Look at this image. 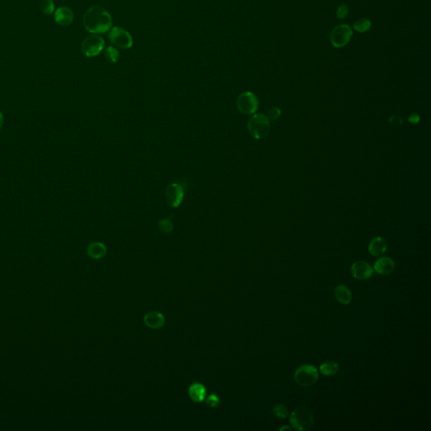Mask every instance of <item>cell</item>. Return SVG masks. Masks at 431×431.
<instances>
[{
	"label": "cell",
	"instance_id": "3957f363",
	"mask_svg": "<svg viewBox=\"0 0 431 431\" xmlns=\"http://www.w3.org/2000/svg\"><path fill=\"white\" fill-rule=\"evenodd\" d=\"M290 424L297 431H308L314 426V414L307 408L298 407L291 414Z\"/></svg>",
	"mask_w": 431,
	"mask_h": 431
},
{
	"label": "cell",
	"instance_id": "5bb4252c",
	"mask_svg": "<svg viewBox=\"0 0 431 431\" xmlns=\"http://www.w3.org/2000/svg\"><path fill=\"white\" fill-rule=\"evenodd\" d=\"M144 322L149 328L153 329V330H159L164 326L165 319L164 315L161 313L152 311V312H149L145 315Z\"/></svg>",
	"mask_w": 431,
	"mask_h": 431
},
{
	"label": "cell",
	"instance_id": "ffe728a7",
	"mask_svg": "<svg viewBox=\"0 0 431 431\" xmlns=\"http://www.w3.org/2000/svg\"><path fill=\"white\" fill-rule=\"evenodd\" d=\"M105 57L106 60L111 64H116L119 60V52L113 47H108L105 49Z\"/></svg>",
	"mask_w": 431,
	"mask_h": 431
},
{
	"label": "cell",
	"instance_id": "ba28073f",
	"mask_svg": "<svg viewBox=\"0 0 431 431\" xmlns=\"http://www.w3.org/2000/svg\"><path fill=\"white\" fill-rule=\"evenodd\" d=\"M238 111L244 115L254 114L259 108V100L254 93H242L237 99Z\"/></svg>",
	"mask_w": 431,
	"mask_h": 431
},
{
	"label": "cell",
	"instance_id": "d4e9b609",
	"mask_svg": "<svg viewBox=\"0 0 431 431\" xmlns=\"http://www.w3.org/2000/svg\"><path fill=\"white\" fill-rule=\"evenodd\" d=\"M281 114H282V111L279 108L273 107L268 112L267 117L269 118V120H277L281 116Z\"/></svg>",
	"mask_w": 431,
	"mask_h": 431
},
{
	"label": "cell",
	"instance_id": "277c9868",
	"mask_svg": "<svg viewBox=\"0 0 431 431\" xmlns=\"http://www.w3.org/2000/svg\"><path fill=\"white\" fill-rule=\"evenodd\" d=\"M294 379L301 387H310L318 379V371L314 365H302L295 371Z\"/></svg>",
	"mask_w": 431,
	"mask_h": 431
},
{
	"label": "cell",
	"instance_id": "603a6c76",
	"mask_svg": "<svg viewBox=\"0 0 431 431\" xmlns=\"http://www.w3.org/2000/svg\"><path fill=\"white\" fill-rule=\"evenodd\" d=\"M173 223H172L170 217L161 219L159 222V229L160 231L165 233H170L173 230Z\"/></svg>",
	"mask_w": 431,
	"mask_h": 431
},
{
	"label": "cell",
	"instance_id": "6da1fadb",
	"mask_svg": "<svg viewBox=\"0 0 431 431\" xmlns=\"http://www.w3.org/2000/svg\"><path fill=\"white\" fill-rule=\"evenodd\" d=\"M83 22L88 32L93 34H102L111 29L112 18L103 7L92 6L86 10Z\"/></svg>",
	"mask_w": 431,
	"mask_h": 431
},
{
	"label": "cell",
	"instance_id": "4fadbf2b",
	"mask_svg": "<svg viewBox=\"0 0 431 431\" xmlns=\"http://www.w3.org/2000/svg\"><path fill=\"white\" fill-rule=\"evenodd\" d=\"M387 242L385 238L382 237H376L373 238L368 247L369 253L372 256H381L387 251Z\"/></svg>",
	"mask_w": 431,
	"mask_h": 431
},
{
	"label": "cell",
	"instance_id": "52a82bcc",
	"mask_svg": "<svg viewBox=\"0 0 431 431\" xmlns=\"http://www.w3.org/2000/svg\"><path fill=\"white\" fill-rule=\"evenodd\" d=\"M109 39L112 44L121 49H129L133 45V39L130 33L121 27H113L109 33Z\"/></svg>",
	"mask_w": 431,
	"mask_h": 431
},
{
	"label": "cell",
	"instance_id": "ac0fdd59",
	"mask_svg": "<svg viewBox=\"0 0 431 431\" xmlns=\"http://www.w3.org/2000/svg\"><path fill=\"white\" fill-rule=\"evenodd\" d=\"M319 370H320L321 373L324 376L331 377V376L336 374L337 372L339 371V365L333 361H327L321 365Z\"/></svg>",
	"mask_w": 431,
	"mask_h": 431
},
{
	"label": "cell",
	"instance_id": "d6986e66",
	"mask_svg": "<svg viewBox=\"0 0 431 431\" xmlns=\"http://www.w3.org/2000/svg\"><path fill=\"white\" fill-rule=\"evenodd\" d=\"M353 28L355 31L360 32V33H365V32H367L371 28V22L368 19L362 18L354 23Z\"/></svg>",
	"mask_w": 431,
	"mask_h": 431
},
{
	"label": "cell",
	"instance_id": "44dd1931",
	"mask_svg": "<svg viewBox=\"0 0 431 431\" xmlns=\"http://www.w3.org/2000/svg\"><path fill=\"white\" fill-rule=\"evenodd\" d=\"M273 414L278 418H285L288 417V409L282 403H278L273 407Z\"/></svg>",
	"mask_w": 431,
	"mask_h": 431
},
{
	"label": "cell",
	"instance_id": "484cf974",
	"mask_svg": "<svg viewBox=\"0 0 431 431\" xmlns=\"http://www.w3.org/2000/svg\"><path fill=\"white\" fill-rule=\"evenodd\" d=\"M206 403L211 408H216L220 403V399L216 394H212L206 398Z\"/></svg>",
	"mask_w": 431,
	"mask_h": 431
},
{
	"label": "cell",
	"instance_id": "9c48e42d",
	"mask_svg": "<svg viewBox=\"0 0 431 431\" xmlns=\"http://www.w3.org/2000/svg\"><path fill=\"white\" fill-rule=\"evenodd\" d=\"M184 197V186L183 184L174 183L169 184L165 190V198L169 206L179 207Z\"/></svg>",
	"mask_w": 431,
	"mask_h": 431
},
{
	"label": "cell",
	"instance_id": "7a4b0ae2",
	"mask_svg": "<svg viewBox=\"0 0 431 431\" xmlns=\"http://www.w3.org/2000/svg\"><path fill=\"white\" fill-rule=\"evenodd\" d=\"M248 131L255 139H264L269 133L270 123L269 118L263 114H255L248 121Z\"/></svg>",
	"mask_w": 431,
	"mask_h": 431
},
{
	"label": "cell",
	"instance_id": "cb8c5ba5",
	"mask_svg": "<svg viewBox=\"0 0 431 431\" xmlns=\"http://www.w3.org/2000/svg\"><path fill=\"white\" fill-rule=\"evenodd\" d=\"M349 14V7L346 3L340 4L337 9L336 16L339 19H345Z\"/></svg>",
	"mask_w": 431,
	"mask_h": 431
},
{
	"label": "cell",
	"instance_id": "2e32d148",
	"mask_svg": "<svg viewBox=\"0 0 431 431\" xmlns=\"http://www.w3.org/2000/svg\"><path fill=\"white\" fill-rule=\"evenodd\" d=\"M334 297L339 303L348 305L352 300V293L347 286L344 285H338L334 289Z\"/></svg>",
	"mask_w": 431,
	"mask_h": 431
},
{
	"label": "cell",
	"instance_id": "4316f807",
	"mask_svg": "<svg viewBox=\"0 0 431 431\" xmlns=\"http://www.w3.org/2000/svg\"><path fill=\"white\" fill-rule=\"evenodd\" d=\"M3 114L0 112V129L2 128V126H3Z\"/></svg>",
	"mask_w": 431,
	"mask_h": 431
},
{
	"label": "cell",
	"instance_id": "5b68a950",
	"mask_svg": "<svg viewBox=\"0 0 431 431\" xmlns=\"http://www.w3.org/2000/svg\"><path fill=\"white\" fill-rule=\"evenodd\" d=\"M353 35L351 27L347 24L335 26L330 34V41L334 48H342L349 43Z\"/></svg>",
	"mask_w": 431,
	"mask_h": 431
},
{
	"label": "cell",
	"instance_id": "9a60e30c",
	"mask_svg": "<svg viewBox=\"0 0 431 431\" xmlns=\"http://www.w3.org/2000/svg\"><path fill=\"white\" fill-rule=\"evenodd\" d=\"M206 389L202 384L199 382L193 383L189 387V396L190 399L196 403H201L206 398Z\"/></svg>",
	"mask_w": 431,
	"mask_h": 431
},
{
	"label": "cell",
	"instance_id": "e0dca14e",
	"mask_svg": "<svg viewBox=\"0 0 431 431\" xmlns=\"http://www.w3.org/2000/svg\"><path fill=\"white\" fill-rule=\"evenodd\" d=\"M107 252V249L105 244L99 243V242H95L92 244H89L87 249V253L89 254V257H91L95 260L102 259L105 256Z\"/></svg>",
	"mask_w": 431,
	"mask_h": 431
},
{
	"label": "cell",
	"instance_id": "7c38bea8",
	"mask_svg": "<svg viewBox=\"0 0 431 431\" xmlns=\"http://www.w3.org/2000/svg\"><path fill=\"white\" fill-rule=\"evenodd\" d=\"M394 268H395L394 261L388 257H382L375 262V271L380 275L387 276L393 272Z\"/></svg>",
	"mask_w": 431,
	"mask_h": 431
},
{
	"label": "cell",
	"instance_id": "30bf717a",
	"mask_svg": "<svg viewBox=\"0 0 431 431\" xmlns=\"http://www.w3.org/2000/svg\"><path fill=\"white\" fill-rule=\"evenodd\" d=\"M350 271L352 276H354L355 279L365 281L371 278L374 273V269H372L371 265L368 262L357 261L352 265Z\"/></svg>",
	"mask_w": 431,
	"mask_h": 431
},
{
	"label": "cell",
	"instance_id": "8fae6325",
	"mask_svg": "<svg viewBox=\"0 0 431 431\" xmlns=\"http://www.w3.org/2000/svg\"><path fill=\"white\" fill-rule=\"evenodd\" d=\"M55 21L61 26H68L74 19L73 11L68 7H59L54 13Z\"/></svg>",
	"mask_w": 431,
	"mask_h": 431
},
{
	"label": "cell",
	"instance_id": "7402d4cb",
	"mask_svg": "<svg viewBox=\"0 0 431 431\" xmlns=\"http://www.w3.org/2000/svg\"><path fill=\"white\" fill-rule=\"evenodd\" d=\"M40 9L45 15H51L55 10V4L52 0H41Z\"/></svg>",
	"mask_w": 431,
	"mask_h": 431
},
{
	"label": "cell",
	"instance_id": "83f0119b",
	"mask_svg": "<svg viewBox=\"0 0 431 431\" xmlns=\"http://www.w3.org/2000/svg\"><path fill=\"white\" fill-rule=\"evenodd\" d=\"M284 430H292V429L290 428V426H285V427L281 429L280 431H284Z\"/></svg>",
	"mask_w": 431,
	"mask_h": 431
},
{
	"label": "cell",
	"instance_id": "8992f818",
	"mask_svg": "<svg viewBox=\"0 0 431 431\" xmlns=\"http://www.w3.org/2000/svg\"><path fill=\"white\" fill-rule=\"evenodd\" d=\"M105 47V41L100 36L91 35L87 36L81 45L83 54L88 57H93L100 53Z\"/></svg>",
	"mask_w": 431,
	"mask_h": 431
}]
</instances>
